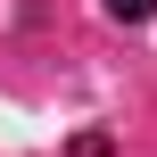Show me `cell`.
<instances>
[{"label": "cell", "mask_w": 157, "mask_h": 157, "mask_svg": "<svg viewBox=\"0 0 157 157\" xmlns=\"http://www.w3.org/2000/svg\"><path fill=\"white\" fill-rule=\"evenodd\" d=\"M75 157H108V132H83V141H75Z\"/></svg>", "instance_id": "7a4b0ae2"}, {"label": "cell", "mask_w": 157, "mask_h": 157, "mask_svg": "<svg viewBox=\"0 0 157 157\" xmlns=\"http://www.w3.org/2000/svg\"><path fill=\"white\" fill-rule=\"evenodd\" d=\"M108 17H124V25H141V17H157V0H108Z\"/></svg>", "instance_id": "6da1fadb"}]
</instances>
